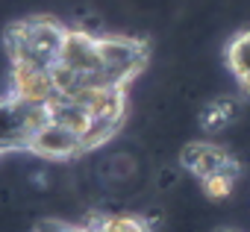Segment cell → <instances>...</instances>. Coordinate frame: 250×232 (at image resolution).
<instances>
[{
  "mask_svg": "<svg viewBox=\"0 0 250 232\" xmlns=\"http://www.w3.org/2000/svg\"><path fill=\"white\" fill-rule=\"evenodd\" d=\"M71 27L50 15H36L15 24L6 36L12 74H50L65 50Z\"/></svg>",
  "mask_w": 250,
  "mask_h": 232,
  "instance_id": "6da1fadb",
  "label": "cell"
},
{
  "mask_svg": "<svg viewBox=\"0 0 250 232\" xmlns=\"http://www.w3.org/2000/svg\"><path fill=\"white\" fill-rule=\"evenodd\" d=\"M224 65L232 74L238 91L250 97V30H238L224 44Z\"/></svg>",
  "mask_w": 250,
  "mask_h": 232,
  "instance_id": "3957f363",
  "label": "cell"
},
{
  "mask_svg": "<svg viewBox=\"0 0 250 232\" xmlns=\"http://www.w3.org/2000/svg\"><path fill=\"white\" fill-rule=\"evenodd\" d=\"M30 153L39 159H47V162H74V159H83L88 153V144H85V135L80 130L50 118L36 133Z\"/></svg>",
  "mask_w": 250,
  "mask_h": 232,
  "instance_id": "7a4b0ae2",
  "label": "cell"
},
{
  "mask_svg": "<svg viewBox=\"0 0 250 232\" xmlns=\"http://www.w3.org/2000/svg\"><path fill=\"white\" fill-rule=\"evenodd\" d=\"M85 223L94 232H153V226L139 212H106V214L94 212Z\"/></svg>",
  "mask_w": 250,
  "mask_h": 232,
  "instance_id": "277c9868",
  "label": "cell"
}]
</instances>
